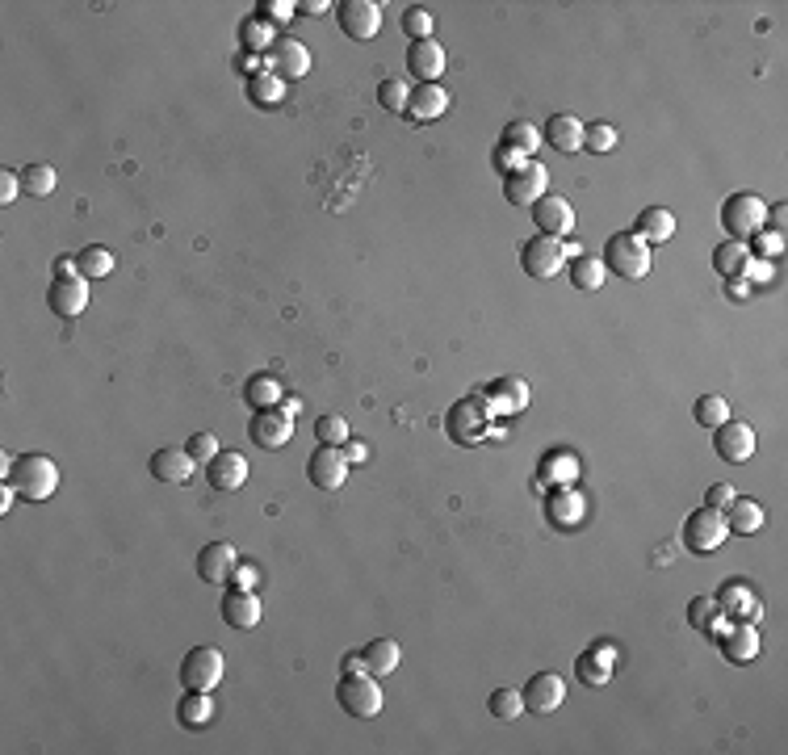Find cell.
I'll list each match as a JSON object with an SVG mask.
<instances>
[{
  "label": "cell",
  "instance_id": "2e32d148",
  "mask_svg": "<svg viewBox=\"0 0 788 755\" xmlns=\"http://www.w3.org/2000/svg\"><path fill=\"white\" fill-rule=\"evenodd\" d=\"M311 51H306V42L298 38H277L273 51H269V72L281 76V80H302L311 76Z\"/></svg>",
  "mask_w": 788,
  "mask_h": 755
},
{
  "label": "cell",
  "instance_id": "91938a15",
  "mask_svg": "<svg viewBox=\"0 0 788 755\" xmlns=\"http://www.w3.org/2000/svg\"><path fill=\"white\" fill-rule=\"evenodd\" d=\"M13 500H17V487L5 479V487H0V512H9V508H13Z\"/></svg>",
  "mask_w": 788,
  "mask_h": 755
},
{
  "label": "cell",
  "instance_id": "d6986e66",
  "mask_svg": "<svg viewBox=\"0 0 788 755\" xmlns=\"http://www.w3.org/2000/svg\"><path fill=\"white\" fill-rule=\"evenodd\" d=\"M235 567H239V558H235L231 542H210L197 554V579H206V584H231Z\"/></svg>",
  "mask_w": 788,
  "mask_h": 755
},
{
  "label": "cell",
  "instance_id": "4dcf8cb0",
  "mask_svg": "<svg viewBox=\"0 0 788 755\" xmlns=\"http://www.w3.org/2000/svg\"><path fill=\"white\" fill-rule=\"evenodd\" d=\"M604 261H596L591 252H579V256H571L566 261V277H571V286L575 290H583V294H596L600 286H604Z\"/></svg>",
  "mask_w": 788,
  "mask_h": 755
},
{
  "label": "cell",
  "instance_id": "603a6c76",
  "mask_svg": "<svg viewBox=\"0 0 788 755\" xmlns=\"http://www.w3.org/2000/svg\"><path fill=\"white\" fill-rule=\"evenodd\" d=\"M260 596L256 592H244V588H231L223 596V621L235 625V630H256L260 625Z\"/></svg>",
  "mask_w": 788,
  "mask_h": 755
},
{
  "label": "cell",
  "instance_id": "11a10c76",
  "mask_svg": "<svg viewBox=\"0 0 788 755\" xmlns=\"http://www.w3.org/2000/svg\"><path fill=\"white\" fill-rule=\"evenodd\" d=\"M340 453H344V462H348V466H357V462H365V458H369L365 441H344V445H340Z\"/></svg>",
  "mask_w": 788,
  "mask_h": 755
},
{
  "label": "cell",
  "instance_id": "f5cc1de1",
  "mask_svg": "<svg viewBox=\"0 0 788 755\" xmlns=\"http://www.w3.org/2000/svg\"><path fill=\"white\" fill-rule=\"evenodd\" d=\"M705 504L717 508V512H726V508L734 504V487H730V483H713V487L705 491Z\"/></svg>",
  "mask_w": 788,
  "mask_h": 755
},
{
  "label": "cell",
  "instance_id": "74e56055",
  "mask_svg": "<svg viewBox=\"0 0 788 755\" xmlns=\"http://www.w3.org/2000/svg\"><path fill=\"white\" fill-rule=\"evenodd\" d=\"M747 261H751V252H747V244H738V240L717 244V252H713V269H717L721 277H738Z\"/></svg>",
  "mask_w": 788,
  "mask_h": 755
},
{
  "label": "cell",
  "instance_id": "ab89813d",
  "mask_svg": "<svg viewBox=\"0 0 788 755\" xmlns=\"http://www.w3.org/2000/svg\"><path fill=\"white\" fill-rule=\"evenodd\" d=\"M407 97H411V84L399 80V76H386L378 84V105L390 110V114H407Z\"/></svg>",
  "mask_w": 788,
  "mask_h": 755
},
{
  "label": "cell",
  "instance_id": "52a82bcc",
  "mask_svg": "<svg viewBox=\"0 0 788 755\" xmlns=\"http://www.w3.org/2000/svg\"><path fill=\"white\" fill-rule=\"evenodd\" d=\"M545 185H550V168L537 164V160H524L520 168L503 172V198H508V206H516V210H529L537 198H545V193H550Z\"/></svg>",
  "mask_w": 788,
  "mask_h": 755
},
{
  "label": "cell",
  "instance_id": "6125c7cd",
  "mask_svg": "<svg viewBox=\"0 0 788 755\" xmlns=\"http://www.w3.org/2000/svg\"><path fill=\"white\" fill-rule=\"evenodd\" d=\"M63 273H76V256H59L55 261V277H63Z\"/></svg>",
  "mask_w": 788,
  "mask_h": 755
},
{
  "label": "cell",
  "instance_id": "4fadbf2b",
  "mask_svg": "<svg viewBox=\"0 0 788 755\" xmlns=\"http://www.w3.org/2000/svg\"><path fill=\"white\" fill-rule=\"evenodd\" d=\"M306 479H311L315 491H340L348 479V462H344L340 445H319L311 453V462H306Z\"/></svg>",
  "mask_w": 788,
  "mask_h": 755
},
{
  "label": "cell",
  "instance_id": "8992f818",
  "mask_svg": "<svg viewBox=\"0 0 788 755\" xmlns=\"http://www.w3.org/2000/svg\"><path fill=\"white\" fill-rule=\"evenodd\" d=\"M223 676H227V659L218 646H193L181 659V684L193 688V693H214Z\"/></svg>",
  "mask_w": 788,
  "mask_h": 755
},
{
  "label": "cell",
  "instance_id": "7402d4cb",
  "mask_svg": "<svg viewBox=\"0 0 788 755\" xmlns=\"http://www.w3.org/2000/svg\"><path fill=\"white\" fill-rule=\"evenodd\" d=\"M449 110V93L445 84H415L407 97V118L411 122H436Z\"/></svg>",
  "mask_w": 788,
  "mask_h": 755
},
{
  "label": "cell",
  "instance_id": "5b68a950",
  "mask_svg": "<svg viewBox=\"0 0 788 755\" xmlns=\"http://www.w3.org/2000/svg\"><path fill=\"white\" fill-rule=\"evenodd\" d=\"M566 244L554 240V235H529V240L520 244V265L529 277H537V282H550V277H558L566 269Z\"/></svg>",
  "mask_w": 788,
  "mask_h": 755
},
{
  "label": "cell",
  "instance_id": "9a60e30c",
  "mask_svg": "<svg viewBox=\"0 0 788 755\" xmlns=\"http://www.w3.org/2000/svg\"><path fill=\"white\" fill-rule=\"evenodd\" d=\"M445 63H449V55H445V47L436 38L411 42V47H407V76H415L420 84H441Z\"/></svg>",
  "mask_w": 788,
  "mask_h": 755
},
{
  "label": "cell",
  "instance_id": "ba28073f",
  "mask_svg": "<svg viewBox=\"0 0 788 755\" xmlns=\"http://www.w3.org/2000/svg\"><path fill=\"white\" fill-rule=\"evenodd\" d=\"M726 537H730V525H726V516H721L717 508L705 504V508L688 512V521H684V546L692 554H713V550L726 546Z\"/></svg>",
  "mask_w": 788,
  "mask_h": 755
},
{
  "label": "cell",
  "instance_id": "7bdbcfd3",
  "mask_svg": "<svg viewBox=\"0 0 788 755\" xmlns=\"http://www.w3.org/2000/svg\"><path fill=\"white\" fill-rule=\"evenodd\" d=\"M617 143H621V135H617V126H608V122H596V126L583 131V147L591 151V156H608Z\"/></svg>",
  "mask_w": 788,
  "mask_h": 755
},
{
  "label": "cell",
  "instance_id": "f1b7e54d",
  "mask_svg": "<svg viewBox=\"0 0 788 755\" xmlns=\"http://www.w3.org/2000/svg\"><path fill=\"white\" fill-rule=\"evenodd\" d=\"M633 235H642L646 244H667L675 235V214L667 206H646L638 214V223H633Z\"/></svg>",
  "mask_w": 788,
  "mask_h": 755
},
{
  "label": "cell",
  "instance_id": "9f6ffc18",
  "mask_svg": "<svg viewBox=\"0 0 788 755\" xmlns=\"http://www.w3.org/2000/svg\"><path fill=\"white\" fill-rule=\"evenodd\" d=\"M742 273H747L751 282H768V277H772V265H768V261H747V265H742ZM742 273H738V277H742Z\"/></svg>",
  "mask_w": 788,
  "mask_h": 755
},
{
  "label": "cell",
  "instance_id": "f546056e",
  "mask_svg": "<svg viewBox=\"0 0 788 755\" xmlns=\"http://www.w3.org/2000/svg\"><path fill=\"white\" fill-rule=\"evenodd\" d=\"M726 516V525H730V533H742V537H751V533H759L763 529V521H768V512H763V504L759 500H742V495H734V504L721 512Z\"/></svg>",
  "mask_w": 788,
  "mask_h": 755
},
{
  "label": "cell",
  "instance_id": "d590c367",
  "mask_svg": "<svg viewBox=\"0 0 788 755\" xmlns=\"http://www.w3.org/2000/svg\"><path fill=\"white\" fill-rule=\"evenodd\" d=\"M239 42H244V51H252V55H265V51H273V26H269V21L265 17H244V21H239Z\"/></svg>",
  "mask_w": 788,
  "mask_h": 755
},
{
  "label": "cell",
  "instance_id": "db71d44e",
  "mask_svg": "<svg viewBox=\"0 0 788 755\" xmlns=\"http://www.w3.org/2000/svg\"><path fill=\"white\" fill-rule=\"evenodd\" d=\"M256 579H260V575H256V567H252V563H239V567H235V575H231V588L252 592V588H256Z\"/></svg>",
  "mask_w": 788,
  "mask_h": 755
},
{
  "label": "cell",
  "instance_id": "cb8c5ba5",
  "mask_svg": "<svg viewBox=\"0 0 788 755\" xmlns=\"http://www.w3.org/2000/svg\"><path fill=\"white\" fill-rule=\"evenodd\" d=\"M583 131H587V126L575 114H554L550 122H545L541 143H550L554 151H562V156H571V151L583 147Z\"/></svg>",
  "mask_w": 788,
  "mask_h": 755
},
{
  "label": "cell",
  "instance_id": "b9f144b4",
  "mask_svg": "<svg viewBox=\"0 0 788 755\" xmlns=\"http://www.w3.org/2000/svg\"><path fill=\"white\" fill-rule=\"evenodd\" d=\"M487 709L499 718V722H516L520 714H524V697H520V688H495L491 693V701H487Z\"/></svg>",
  "mask_w": 788,
  "mask_h": 755
},
{
  "label": "cell",
  "instance_id": "6da1fadb",
  "mask_svg": "<svg viewBox=\"0 0 788 755\" xmlns=\"http://www.w3.org/2000/svg\"><path fill=\"white\" fill-rule=\"evenodd\" d=\"M336 705L344 709L348 718H378L382 714V684L374 672H340V684H336Z\"/></svg>",
  "mask_w": 788,
  "mask_h": 755
},
{
  "label": "cell",
  "instance_id": "484cf974",
  "mask_svg": "<svg viewBox=\"0 0 788 755\" xmlns=\"http://www.w3.org/2000/svg\"><path fill=\"white\" fill-rule=\"evenodd\" d=\"M244 93H248V101L256 105V110H273V105L286 101V80L273 76L269 68H256L248 76V84H244Z\"/></svg>",
  "mask_w": 788,
  "mask_h": 755
},
{
  "label": "cell",
  "instance_id": "680465c9",
  "mask_svg": "<svg viewBox=\"0 0 788 755\" xmlns=\"http://www.w3.org/2000/svg\"><path fill=\"white\" fill-rule=\"evenodd\" d=\"M298 13H302V17H323V13H327V5H323V0H302Z\"/></svg>",
  "mask_w": 788,
  "mask_h": 755
},
{
  "label": "cell",
  "instance_id": "30bf717a",
  "mask_svg": "<svg viewBox=\"0 0 788 755\" xmlns=\"http://www.w3.org/2000/svg\"><path fill=\"white\" fill-rule=\"evenodd\" d=\"M529 210H533L537 235H554V240H566V235L575 231V206L566 202L562 193H545V198H537Z\"/></svg>",
  "mask_w": 788,
  "mask_h": 755
},
{
  "label": "cell",
  "instance_id": "7dc6e473",
  "mask_svg": "<svg viewBox=\"0 0 788 755\" xmlns=\"http://www.w3.org/2000/svg\"><path fill=\"white\" fill-rule=\"evenodd\" d=\"M185 449H189V458L202 462V466H210L218 453H223V449H218V437H214V433H193V437L185 441Z\"/></svg>",
  "mask_w": 788,
  "mask_h": 755
},
{
  "label": "cell",
  "instance_id": "44dd1931",
  "mask_svg": "<svg viewBox=\"0 0 788 755\" xmlns=\"http://www.w3.org/2000/svg\"><path fill=\"white\" fill-rule=\"evenodd\" d=\"M206 479H210L214 491H239L244 479H248V458H244V453H235V449H223L206 466Z\"/></svg>",
  "mask_w": 788,
  "mask_h": 755
},
{
  "label": "cell",
  "instance_id": "bcb514c9",
  "mask_svg": "<svg viewBox=\"0 0 788 755\" xmlns=\"http://www.w3.org/2000/svg\"><path fill=\"white\" fill-rule=\"evenodd\" d=\"M315 437H319V445H344L348 441V420L340 412L319 416L315 420Z\"/></svg>",
  "mask_w": 788,
  "mask_h": 755
},
{
  "label": "cell",
  "instance_id": "ac0fdd59",
  "mask_svg": "<svg viewBox=\"0 0 788 755\" xmlns=\"http://www.w3.org/2000/svg\"><path fill=\"white\" fill-rule=\"evenodd\" d=\"M713 600H717V613H726L730 621H755L763 613L755 588L742 584V579H726V588H721Z\"/></svg>",
  "mask_w": 788,
  "mask_h": 755
},
{
  "label": "cell",
  "instance_id": "3957f363",
  "mask_svg": "<svg viewBox=\"0 0 788 755\" xmlns=\"http://www.w3.org/2000/svg\"><path fill=\"white\" fill-rule=\"evenodd\" d=\"M9 483L17 487L21 500L42 504V500H51L55 487H59V466L47 458V453H26V458H17V462H13Z\"/></svg>",
  "mask_w": 788,
  "mask_h": 755
},
{
  "label": "cell",
  "instance_id": "e0dca14e",
  "mask_svg": "<svg viewBox=\"0 0 788 755\" xmlns=\"http://www.w3.org/2000/svg\"><path fill=\"white\" fill-rule=\"evenodd\" d=\"M713 449H717V458L721 462H747L751 453H755V428L751 424H742V420H726V424H717L713 428Z\"/></svg>",
  "mask_w": 788,
  "mask_h": 755
},
{
  "label": "cell",
  "instance_id": "f907efd6",
  "mask_svg": "<svg viewBox=\"0 0 788 755\" xmlns=\"http://www.w3.org/2000/svg\"><path fill=\"white\" fill-rule=\"evenodd\" d=\"M751 244H755L759 256H780V252H784V235H780V231H755Z\"/></svg>",
  "mask_w": 788,
  "mask_h": 755
},
{
  "label": "cell",
  "instance_id": "ffe728a7",
  "mask_svg": "<svg viewBox=\"0 0 788 755\" xmlns=\"http://www.w3.org/2000/svg\"><path fill=\"white\" fill-rule=\"evenodd\" d=\"M151 479H160V483H172V487H181V483H189L193 479V458H189V449H177V445H168V449H156L151 453Z\"/></svg>",
  "mask_w": 788,
  "mask_h": 755
},
{
  "label": "cell",
  "instance_id": "c3c4849f",
  "mask_svg": "<svg viewBox=\"0 0 788 755\" xmlns=\"http://www.w3.org/2000/svg\"><path fill=\"white\" fill-rule=\"evenodd\" d=\"M688 621H692V630H709V625L717 621V600L713 596H696L688 604Z\"/></svg>",
  "mask_w": 788,
  "mask_h": 755
},
{
  "label": "cell",
  "instance_id": "8d00e7d4",
  "mask_svg": "<svg viewBox=\"0 0 788 755\" xmlns=\"http://www.w3.org/2000/svg\"><path fill=\"white\" fill-rule=\"evenodd\" d=\"M244 399L256 407V412H265V407H281V382L273 378V374H256V378H248V386H244Z\"/></svg>",
  "mask_w": 788,
  "mask_h": 755
},
{
  "label": "cell",
  "instance_id": "f6af8a7d",
  "mask_svg": "<svg viewBox=\"0 0 788 755\" xmlns=\"http://www.w3.org/2000/svg\"><path fill=\"white\" fill-rule=\"evenodd\" d=\"M432 26H436V17H432L424 5H411V9H403V34H407L411 42H424V38H432Z\"/></svg>",
  "mask_w": 788,
  "mask_h": 755
},
{
  "label": "cell",
  "instance_id": "f35d334b",
  "mask_svg": "<svg viewBox=\"0 0 788 755\" xmlns=\"http://www.w3.org/2000/svg\"><path fill=\"white\" fill-rule=\"evenodd\" d=\"M55 185H59V177L51 164H26V172H21V189H26L30 198H51Z\"/></svg>",
  "mask_w": 788,
  "mask_h": 755
},
{
  "label": "cell",
  "instance_id": "8fae6325",
  "mask_svg": "<svg viewBox=\"0 0 788 755\" xmlns=\"http://www.w3.org/2000/svg\"><path fill=\"white\" fill-rule=\"evenodd\" d=\"M248 437H252V445H260V449H286V445L294 441V416L281 412V407H265V412L252 416Z\"/></svg>",
  "mask_w": 788,
  "mask_h": 755
},
{
  "label": "cell",
  "instance_id": "836d02e7",
  "mask_svg": "<svg viewBox=\"0 0 788 755\" xmlns=\"http://www.w3.org/2000/svg\"><path fill=\"white\" fill-rule=\"evenodd\" d=\"M361 659H365V672H374V676H390L394 667H399V659H403V651H399V642L394 638H374L361 651Z\"/></svg>",
  "mask_w": 788,
  "mask_h": 755
},
{
  "label": "cell",
  "instance_id": "5bb4252c",
  "mask_svg": "<svg viewBox=\"0 0 788 755\" xmlns=\"http://www.w3.org/2000/svg\"><path fill=\"white\" fill-rule=\"evenodd\" d=\"M47 307L63 319H76L84 307H89V277H80V273L55 277L51 290H47Z\"/></svg>",
  "mask_w": 788,
  "mask_h": 755
},
{
  "label": "cell",
  "instance_id": "94428289",
  "mask_svg": "<svg viewBox=\"0 0 788 755\" xmlns=\"http://www.w3.org/2000/svg\"><path fill=\"white\" fill-rule=\"evenodd\" d=\"M361 667H365V659H361L357 651H348V655L340 659V672H361Z\"/></svg>",
  "mask_w": 788,
  "mask_h": 755
},
{
  "label": "cell",
  "instance_id": "d6a6232c",
  "mask_svg": "<svg viewBox=\"0 0 788 755\" xmlns=\"http://www.w3.org/2000/svg\"><path fill=\"white\" fill-rule=\"evenodd\" d=\"M177 722H181L185 730L210 726V722H214V701H210V693H193V688H185V697H181V705H177Z\"/></svg>",
  "mask_w": 788,
  "mask_h": 755
},
{
  "label": "cell",
  "instance_id": "ee69618b",
  "mask_svg": "<svg viewBox=\"0 0 788 755\" xmlns=\"http://www.w3.org/2000/svg\"><path fill=\"white\" fill-rule=\"evenodd\" d=\"M495 399L503 403L499 412H503V416H512V412H520V407L529 403V386H524L520 378H503V382L495 386Z\"/></svg>",
  "mask_w": 788,
  "mask_h": 755
},
{
  "label": "cell",
  "instance_id": "816d5d0a",
  "mask_svg": "<svg viewBox=\"0 0 788 755\" xmlns=\"http://www.w3.org/2000/svg\"><path fill=\"white\" fill-rule=\"evenodd\" d=\"M17 193H26L21 189V172H0V206H13L17 202Z\"/></svg>",
  "mask_w": 788,
  "mask_h": 755
},
{
  "label": "cell",
  "instance_id": "7a4b0ae2",
  "mask_svg": "<svg viewBox=\"0 0 788 755\" xmlns=\"http://www.w3.org/2000/svg\"><path fill=\"white\" fill-rule=\"evenodd\" d=\"M604 269L612 277H625V282H642V277L650 273V244L642 240V235H633V231L608 235V244H604Z\"/></svg>",
  "mask_w": 788,
  "mask_h": 755
},
{
  "label": "cell",
  "instance_id": "e575fe53",
  "mask_svg": "<svg viewBox=\"0 0 788 755\" xmlns=\"http://www.w3.org/2000/svg\"><path fill=\"white\" fill-rule=\"evenodd\" d=\"M76 273L89 277V282H97V277H109V273H114V252L101 248V244H84L76 252Z\"/></svg>",
  "mask_w": 788,
  "mask_h": 755
},
{
  "label": "cell",
  "instance_id": "7c38bea8",
  "mask_svg": "<svg viewBox=\"0 0 788 755\" xmlns=\"http://www.w3.org/2000/svg\"><path fill=\"white\" fill-rule=\"evenodd\" d=\"M520 697H524V709H529V714H558L562 701H566V680L558 672H537L520 688Z\"/></svg>",
  "mask_w": 788,
  "mask_h": 755
},
{
  "label": "cell",
  "instance_id": "1f68e13d",
  "mask_svg": "<svg viewBox=\"0 0 788 755\" xmlns=\"http://www.w3.org/2000/svg\"><path fill=\"white\" fill-rule=\"evenodd\" d=\"M612 659H617V651H612L608 642H600V646H591L587 655H579V663H575V672H579V680L583 684H608V667H612Z\"/></svg>",
  "mask_w": 788,
  "mask_h": 755
},
{
  "label": "cell",
  "instance_id": "6f0895ef",
  "mask_svg": "<svg viewBox=\"0 0 788 755\" xmlns=\"http://www.w3.org/2000/svg\"><path fill=\"white\" fill-rule=\"evenodd\" d=\"M768 223H772V231H780V235H784V223H788V206H784V202L768 206Z\"/></svg>",
  "mask_w": 788,
  "mask_h": 755
},
{
  "label": "cell",
  "instance_id": "60d3db41",
  "mask_svg": "<svg viewBox=\"0 0 788 755\" xmlns=\"http://www.w3.org/2000/svg\"><path fill=\"white\" fill-rule=\"evenodd\" d=\"M692 416H696V424L717 428V424H726V420H730V403L721 399V395H700V399L692 403Z\"/></svg>",
  "mask_w": 788,
  "mask_h": 755
},
{
  "label": "cell",
  "instance_id": "4316f807",
  "mask_svg": "<svg viewBox=\"0 0 788 755\" xmlns=\"http://www.w3.org/2000/svg\"><path fill=\"white\" fill-rule=\"evenodd\" d=\"M499 147H503V151H512V156H520V160H533V151L541 147V131H537V126H533L529 118H516V122L503 126Z\"/></svg>",
  "mask_w": 788,
  "mask_h": 755
},
{
  "label": "cell",
  "instance_id": "d4e9b609",
  "mask_svg": "<svg viewBox=\"0 0 788 755\" xmlns=\"http://www.w3.org/2000/svg\"><path fill=\"white\" fill-rule=\"evenodd\" d=\"M759 630H755V621H734L730 630H726V638H721V655L726 659H734V663H751L755 655H759Z\"/></svg>",
  "mask_w": 788,
  "mask_h": 755
},
{
  "label": "cell",
  "instance_id": "83f0119b",
  "mask_svg": "<svg viewBox=\"0 0 788 755\" xmlns=\"http://www.w3.org/2000/svg\"><path fill=\"white\" fill-rule=\"evenodd\" d=\"M545 512H550V525H558V529H575V525L583 521L587 504H583V495H579V491L562 487V491H554L550 500H545Z\"/></svg>",
  "mask_w": 788,
  "mask_h": 755
},
{
  "label": "cell",
  "instance_id": "277c9868",
  "mask_svg": "<svg viewBox=\"0 0 788 755\" xmlns=\"http://www.w3.org/2000/svg\"><path fill=\"white\" fill-rule=\"evenodd\" d=\"M721 227H726L730 240L747 244L755 231L768 227V206H763V198H755V193H734V198H726V206H721Z\"/></svg>",
  "mask_w": 788,
  "mask_h": 755
},
{
  "label": "cell",
  "instance_id": "9c48e42d",
  "mask_svg": "<svg viewBox=\"0 0 788 755\" xmlns=\"http://www.w3.org/2000/svg\"><path fill=\"white\" fill-rule=\"evenodd\" d=\"M336 21H340L344 38L374 42L382 34V5H378V0H340V5H336Z\"/></svg>",
  "mask_w": 788,
  "mask_h": 755
},
{
  "label": "cell",
  "instance_id": "681fc988",
  "mask_svg": "<svg viewBox=\"0 0 788 755\" xmlns=\"http://www.w3.org/2000/svg\"><path fill=\"white\" fill-rule=\"evenodd\" d=\"M294 9H298V5H290V0H260V5H256V17H265L269 26H273V21H290Z\"/></svg>",
  "mask_w": 788,
  "mask_h": 755
}]
</instances>
